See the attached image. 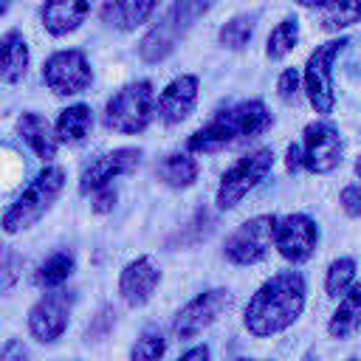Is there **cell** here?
Returning a JSON list of instances; mask_svg holds the SVG:
<instances>
[{
    "label": "cell",
    "instance_id": "1",
    "mask_svg": "<svg viewBox=\"0 0 361 361\" xmlns=\"http://www.w3.org/2000/svg\"><path fill=\"white\" fill-rule=\"evenodd\" d=\"M307 305V282L299 271H279L265 279L243 310V327L254 338H271L299 322Z\"/></svg>",
    "mask_w": 361,
    "mask_h": 361
},
{
    "label": "cell",
    "instance_id": "2",
    "mask_svg": "<svg viewBox=\"0 0 361 361\" xmlns=\"http://www.w3.org/2000/svg\"><path fill=\"white\" fill-rule=\"evenodd\" d=\"M271 127H274V113L268 110V104L262 99H245L220 110L209 124L195 130L186 138V149L192 155H212L237 141L257 138Z\"/></svg>",
    "mask_w": 361,
    "mask_h": 361
},
{
    "label": "cell",
    "instance_id": "3",
    "mask_svg": "<svg viewBox=\"0 0 361 361\" xmlns=\"http://www.w3.org/2000/svg\"><path fill=\"white\" fill-rule=\"evenodd\" d=\"M214 0H172L169 8L161 14V20L141 37L138 42V56L147 65H158L166 56L178 51V45L189 37L195 23L209 14Z\"/></svg>",
    "mask_w": 361,
    "mask_h": 361
},
{
    "label": "cell",
    "instance_id": "4",
    "mask_svg": "<svg viewBox=\"0 0 361 361\" xmlns=\"http://www.w3.org/2000/svg\"><path fill=\"white\" fill-rule=\"evenodd\" d=\"M65 189V169L56 164H45L34 180L8 203V209L0 217V228L3 234H23L28 231L34 223L42 220V214L54 206V200L62 195Z\"/></svg>",
    "mask_w": 361,
    "mask_h": 361
},
{
    "label": "cell",
    "instance_id": "5",
    "mask_svg": "<svg viewBox=\"0 0 361 361\" xmlns=\"http://www.w3.org/2000/svg\"><path fill=\"white\" fill-rule=\"evenodd\" d=\"M155 118V90L149 79H135L118 87L102 113V121L107 130L121 135H138L144 133Z\"/></svg>",
    "mask_w": 361,
    "mask_h": 361
},
{
    "label": "cell",
    "instance_id": "6",
    "mask_svg": "<svg viewBox=\"0 0 361 361\" xmlns=\"http://www.w3.org/2000/svg\"><path fill=\"white\" fill-rule=\"evenodd\" d=\"M276 155L271 147H257L251 152H245L243 158H237L220 178L217 192H214V203L220 212H228L234 206H240L248 192H254L271 172H274Z\"/></svg>",
    "mask_w": 361,
    "mask_h": 361
},
{
    "label": "cell",
    "instance_id": "7",
    "mask_svg": "<svg viewBox=\"0 0 361 361\" xmlns=\"http://www.w3.org/2000/svg\"><path fill=\"white\" fill-rule=\"evenodd\" d=\"M350 39L347 37H333L322 45H316L305 62L302 71V90L310 102V107L319 116H330L336 107V90H333V65L338 59V54L344 51Z\"/></svg>",
    "mask_w": 361,
    "mask_h": 361
},
{
    "label": "cell",
    "instance_id": "8",
    "mask_svg": "<svg viewBox=\"0 0 361 361\" xmlns=\"http://www.w3.org/2000/svg\"><path fill=\"white\" fill-rule=\"evenodd\" d=\"M274 226H276V214H257V217H248L245 223H240L223 243L226 262H231L237 268L262 262L268 257V251L274 248Z\"/></svg>",
    "mask_w": 361,
    "mask_h": 361
},
{
    "label": "cell",
    "instance_id": "9",
    "mask_svg": "<svg viewBox=\"0 0 361 361\" xmlns=\"http://www.w3.org/2000/svg\"><path fill=\"white\" fill-rule=\"evenodd\" d=\"M42 82L54 96H79L93 82L90 59L82 48L54 51L42 62Z\"/></svg>",
    "mask_w": 361,
    "mask_h": 361
},
{
    "label": "cell",
    "instance_id": "10",
    "mask_svg": "<svg viewBox=\"0 0 361 361\" xmlns=\"http://www.w3.org/2000/svg\"><path fill=\"white\" fill-rule=\"evenodd\" d=\"M231 305V290L228 288H206L195 293L172 319V336L178 341L197 338L203 330H209Z\"/></svg>",
    "mask_w": 361,
    "mask_h": 361
},
{
    "label": "cell",
    "instance_id": "11",
    "mask_svg": "<svg viewBox=\"0 0 361 361\" xmlns=\"http://www.w3.org/2000/svg\"><path fill=\"white\" fill-rule=\"evenodd\" d=\"M71 310H73V293L59 288V290H45L25 316L28 336L39 344H54L65 336L71 324Z\"/></svg>",
    "mask_w": 361,
    "mask_h": 361
},
{
    "label": "cell",
    "instance_id": "12",
    "mask_svg": "<svg viewBox=\"0 0 361 361\" xmlns=\"http://www.w3.org/2000/svg\"><path fill=\"white\" fill-rule=\"evenodd\" d=\"M302 169L330 175L344 161V138L330 121H310L302 133Z\"/></svg>",
    "mask_w": 361,
    "mask_h": 361
},
{
    "label": "cell",
    "instance_id": "13",
    "mask_svg": "<svg viewBox=\"0 0 361 361\" xmlns=\"http://www.w3.org/2000/svg\"><path fill=\"white\" fill-rule=\"evenodd\" d=\"M319 245V226L310 214L305 212H290L276 217L274 226V248L279 251L282 259L302 265L316 254Z\"/></svg>",
    "mask_w": 361,
    "mask_h": 361
},
{
    "label": "cell",
    "instance_id": "14",
    "mask_svg": "<svg viewBox=\"0 0 361 361\" xmlns=\"http://www.w3.org/2000/svg\"><path fill=\"white\" fill-rule=\"evenodd\" d=\"M141 158H144V149L138 147H118V149L96 155L79 175V195H93L104 186H113L116 178L135 172Z\"/></svg>",
    "mask_w": 361,
    "mask_h": 361
},
{
    "label": "cell",
    "instance_id": "15",
    "mask_svg": "<svg viewBox=\"0 0 361 361\" xmlns=\"http://www.w3.org/2000/svg\"><path fill=\"white\" fill-rule=\"evenodd\" d=\"M161 268L152 262V257H135L130 259L118 274V296L127 307H144L155 290L161 288Z\"/></svg>",
    "mask_w": 361,
    "mask_h": 361
},
{
    "label": "cell",
    "instance_id": "16",
    "mask_svg": "<svg viewBox=\"0 0 361 361\" xmlns=\"http://www.w3.org/2000/svg\"><path fill=\"white\" fill-rule=\"evenodd\" d=\"M197 96H200V79L195 73H180L175 76L155 99V113L164 124H180L186 121L195 107H197Z\"/></svg>",
    "mask_w": 361,
    "mask_h": 361
},
{
    "label": "cell",
    "instance_id": "17",
    "mask_svg": "<svg viewBox=\"0 0 361 361\" xmlns=\"http://www.w3.org/2000/svg\"><path fill=\"white\" fill-rule=\"evenodd\" d=\"M93 0H45L39 8L42 28L51 37H68L82 28V23L90 14Z\"/></svg>",
    "mask_w": 361,
    "mask_h": 361
},
{
    "label": "cell",
    "instance_id": "18",
    "mask_svg": "<svg viewBox=\"0 0 361 361\" xmlns=\"http://www.w3.org/2000/svg\"><path fill=\"white\" fill-rule=\"evenodd\" d=\"M14 130H17V135L28 144V149H31L39 161L51 164V161L56 158L59 141H56V135H54V124H51L42 113H37V110H23V113L17 116V121H14Z\"/></svg>",
    "mask_w": 361,
    "mask_h": 361
},
{
    "label": "cell",
    "instance_id": "19",
    "mask_svg": "<svg viewBox=\"0 0 361 361\" xmlns=\"http://www.w3.org/2000/svg\"><path fill=\"white\" fill-rule=\"evenodd\" d=\"M161 0H104L102 3V23L116 31H135L155 14Z\"/></svg>",
    "mask_w": 361,
    "mask_h": 361
},
{
    "label": "cell",
    "instance_id": "20",
    "mask_svg": "<svg viewBox=\"0 0 361 361\" xmlns=\"http://www.w3.org/2000/svg\"><path fill=\"white\" fill-rule=\"evenodd\" d=\"M31 65V51L20 28H8L0 34V82L17 85L28 73Z\"/></svg>",
    "mask_w": 361,
    "mask_h": 361
},
{
    "label": "cell",
    "instance_id": "21",
    "mask_svg": "<svg viewBox=\"0 0 361 361\" xmlns=\"http://www.w3.org/2000/svg\"><path fill=\"white\" fill-rule=\"evenodd\" d=\"M361 330V279L353 282V288L338 299L336 310L327 319V336L336 341H350Z\"/></svg>",
    "mask_w": 361,
    "mask_h": 361
},
{
    "label": "cell",
    "instance_id": "22",
    "mask_svg": "<svg viewBox=\"0 0 361 361\" xmlns=\"http://www.w3.org/2000/svg\"><path fill=\"white\" fill-rule=\"evenodd\" d=\"M93 130V110L90 104L85 102H76V104H68L65 110H59L56 121H54V135L59 144H68V147H76L82 144Z\"/></svg>",
    "mask_w": 361,
    "mask_h": 361
},
{
    "label": "cell",
    "instance_id": "23",
    "mask_svg": "<svg viewBox=\"0 0 361 361\" xmlns=\"http://www.w3.org/2000/svg\"><path fill=\"white\" fill-rule=\"evenodd\" d=\"M155 175L164 186L169 189H189L195 186L197 175H200V166L197 161L192 158V152H169L158 161L155 166Z\"/></svg>",
    "mask_w": 361,
    "mask_h": 361
},
{
    "label": "cell",
    "instance_id": "24",
    "mask_svg": "<svg viewBox=\"0 0 361 361\" xmlns=\"http://www.w3.org/2000/svg\"><path fill=\"white\" fill-rule=\"evenodd\" d=\"M73 268H76V259H73L71 251H54V254L37 268L34 282H37L39 288H45V290H59V288L71 279Z\"/></svg>",
    "mask_w": 361,
    "mask_h": 361
},
{
    "label": "cell",
    "instance_id": "25",
    "mask_svg": "<svg viewBox=\"0 0 361 361\" xmlns=\"http://www.w3.org/2000/svg\"><path fill=\"white\" fill-rule=\"evenodd\" d=\"M296 45H299V20H296V17H285V20H279V23L271 28V34H268V39H265V56H268L271 62H279V59H285Z\"/></svg>",
    "mask_w": 361,
    "mask_h": 361
},
{
    "label": "cell",
    "instance_id": "26",
    "mask_svg": "<svg viewBox=\"0 0 361 361\" xmlns=\"http://www.w3.org/2000/svg\"><path fill=\"white\" fill-rule=\"evenodd\" d=\"M254 28H257V14H234L228 23L220 25L217 42L228 51H243L251 42Z\"/></svg>",
    "mask_w": 361,
    "mask_h": 361
},
{
    "label": "cell",
    "instance_id": "27",
    "mask_svg": "<svg viewBox=\"0 0 361 361\" xmlns=\"http://www.w3.org/2000/svg\"><path fill=\"white\" fill-rule=\"evenodd\" d=\"M164 353H166L164 330L158 324H147L130 347V361H164Z\"/></svg>",
    "mask_w": 361,
    "mask_h": 361
},
{
    "label": "cell",
    "instance_id": "28",
    "mask_svg": "<svg viewBox=\"0 0 361 361\" xmlns=\"http://www.w3.org/2000/svg\"><path fill=\"white\" fill-rule=\"evenodd\" d=\"M355 23H361V0H333L322 8L324 31H344Z\"/></svg>",
    "mask_w": 361,
    "mask_h": 361
},
{
    "label": "cell",
    "instance_id": "29",
    "mask_svg": "<svg viewBox=\"0 0 361 361\" xmlns=\"http://www.w3.org/2000/svg\"><path fill=\"white\" fill-rule=\"evenodd\" d=\"M355 282V259L353 257H338L327 265L324 271V293L330 299H341Z\"/></svg>",
    "mask_w": 361,
    "mask_h": 361
},
{
    "label": "cell",
    "instance_id": "30",
    "mask_svg": "<svg viewBox=\"0 0 361 361\" xmlns=\"http://www.w3.org/2000/svg\"><path fill=\"white\" fill-rule=\"evenodd\" d=\"M23 265H25L23 254H20L14 245L0 243V293H8V290L20 282Z\"/></svg>",
    "mask_w": 361,
    "mask_h": 361
},
{
    "label": "cell",
    "instance_id": "31",
    "mask_svg": "<svg viewBox=\"0 0 361 361\" xmlns=\"http://www.w3.org/2000/svg\"><path fill=\"white\" fill-rule=\"evenodd\" d=\"M209 231H212V214L206 209H200V212H195V217L189 220V226H183V231L175 234V240L180 245H195V243L206 240Z\"/></svg>",
    "mask_w": 361,
    "mask_h": 361
},
{
    "label": "cell",
    "instance_id": "32",
    "mask_svg": "<svg viewBox=\"0 0 361 361\" xmlns=\"http://www.w3.org/2000/svg\"><path fill=\"white\" fill-rule=\"evenodd\" d=\"M276 96L285 104H293L302 96V73H299V68H285L279 73V79H276Z\"/></svg>",
    "mask_w": 361,
    "mask_h": 361
},
{
    "label": "cell",
    "instance_id": "33",
    "mask_svg": "<svg viewBox=\"0 0 361 361\" xmlns=\"http://www.w3.org/2000/svg\"><path fill=\"white\" fill-rule=\"evenodd\" d=\"M338 206H341V212L347 217L361 220V183H347L338 192Z\"/></svg>",
    "mask_w": 361,
    "mask_h": 361
},
{
    "label": "cell",
    "instance_id": "34",
    "mask_svg": "<svg viewBox=\"0 0 361 361\" xmlns=\"http://www.w3.org/2000/svg\"><path fill=\"white\" fill-rule=\"evenodd\" d=\"M116 324V313L113 307H102L99 316H93V322L87 324V341H102Z\"/></svg>",
    "mask_w": 361,
    "mask_h": 361
},
{
    "label": "cell",
    "instance_id": "35",
    "mask_svg": "<svg viewBox=\"0 0 361 361\" xmlns=\"http://www.w3.org/2000/svg\"><path fill=\"white\" fill-rule=\"evenodd\" d=\"M0 361H31V353L23 338H6L0 344Z\"/></svg>",
    "mask_w": 361,
    "mask_h": 361
},
{
    "label": "cell",
    "instance_id": "36",
    "mask_svg": "<svg viewBox=\"0 0 361 361\" xmlns=\"http://www.w3.org/2000/svg\"><path fill=\"white\" fill-rule=\"evenodd\" d=\"M116 197H118L116 189H113V186H104V189L93 192V203H90V209H93L96 214H107V212H113Z\"/></svg>",
    "mask_w": 361,
    "mask_h": 361
},
{
    "label": "cell",
    "instance_id": "37",
    "mask_svg": "<svg viewBox=\"0 0 361 361\" xmlns=\"http://www.w3.org/2000/svg\"><path fill=\"white\" fill-rule=\"evenodd\" d=\"M175 361H212V350L206 344H195L186 353H180Z\"/></svg>",
    "mask_w": 361,
    "mask_h": 361
},
{
    "label": "cell",
    "instance_id": "38",
    "mask_svg": "<svg viewBox=\"0 0 361 361\" xmlns=\"http://www.w3.org/2000/svg\"><path fill=\"white\" fill-rule=\"evenodd\" d=\"M285 166L288 172H299L302 169V147L299 144H290L288 152H285Z\"/></svg>",
    "mask_w": 361,
    "mask_h": 361
},
{
    "label": "cell",
    "instance_id": "39",
    "mask_svg": "<svg viewBox=\"0 0 361 361\" xmlns=\"http://www.w3.org/2000/svg\"><path fill=\"white\" fill-rule=\"evenodd\" d=\"M293 3H299L302 8H324V6L333 3V0H293Z\"/></svg>",
    "mask_w": 361,
    "mask_h": 361
},
{
    "label": "cell",
    "instance_id": "40",
    "mask_svg": "<svg viewBox=\"0 0 361 361\" xmlns=\"http://www.w3.org/2000/svg\"><path fill=\"white\" fill-rule=\"evenodd\" d=\"M299 361H322V358H319V355H316V353H305V355H302V358H299Z\"/></svg>",
    "mask_w": 361,
    "mask_h": 361
},
{
    "label": "cell",
    "instance_id": "41",
    "mask_svg": "<svg viewBox=\"0 0 361 361\" xmlns=\"http://www.w3.org/2000/svg\"><path fill=\"white\" fill-rule=\"evenodd\" d=\"M8 6H11V0H0V14H6V11H8Z\"/></svg>",
    "mask_w": 361,
    "mask_h": 361
},
{
    "label": "cell",
    "instance_id": "42",
    "mask_svg": "<svg viewBox=\"0 0 361 361\" xmlns=\"http://www.w3.org/2000/svg\"><path fill=\"white\" fill-rule=\"evenodd\" d=\"M355 175H358V180H361V155L355 158Z\"/></svg>",
    "mask_w": 361,
    "mask_h": 361
},
{
    "label": "cell",
    "instance_id": "43",
    "mask_svg": "<svg viewBox=\"0 0 361 361\" xmlns=\"http://www.w3.org/2000/svg\"><path fill=\"white\" fill-rule=\"evenodd\" d=\"M234 361H268V358H234Z\"/></svg>",
    "mask_w": 361,
    "mask_h": 361
}]
</instances>
